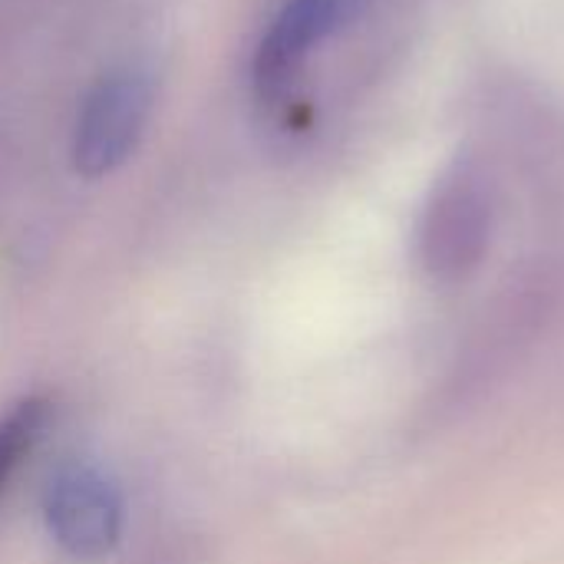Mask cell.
<instances>
[{
    "label": "cell",
    "mask_w": 564,
    "mask_h": 564,
    "mask_svg": "<svg viewBox=\"0 0 564 564\" xmlns=\"http://www.w3.org/2000/svg\"><path fill=\"white\" fill-rule=\"evenodd\" d=\"M43 519L50 539L69 558L99 562L122 535V496L102 469L66 463L46 482Z\"/></svg>",
    "instance_id": "obj_1"
},
{
    "label": "cell",
    "mask_w": 564,
    "mask_h": 564,
    "mask_svg": "<svg viewBox=\"0 0 564 564\" xmlns=\"http://www.w3.org/2000/svg\"><path fill=\"white\" fill-rule=\"evenodd\" d=\"M489 198L479 175L466 165L449 172L430 198L420 231L423 264L433 278L459 281L486 254L489 245Z\"/></svg>",
    "instance_id": "obj_2"
},
{
    "label": "cell",
    "mask_w": 564,
    "mask_h": 564,
    "mask_svg": "<svg viewBox=\"0 0 564 564\" xmlns=\"http://www.w3.org/2000/svg\"><path fill=\"white\" fill-rule=\"evenodd\" d=\"M152 86L142 73L106 76L83 102L73 135V165L86 178H102L119 169L135 149L149 119Z\"/></svg>",
    "instance_id": "obj_3"
},
{
    "label": "cell",
    "mask_w": 564,
    "mask_h": 564,
    "mask_svg": "<svg viewBox=\"0 0 564 564\" xmlns=\"http://www.w3.org/2000/svg\"><path fill=\"white\" fill-rule=\"evenodd\" d=\"M364 0H291L264 33L254 53V89L261 99L278 102L297 83L307 56L327 36L350 26Z\"/></svg>",
    "instance_id": "obj_4"
},
{
    "label": "cell",
    "mask_w": 564,
    "mask_h": 564,
    "mask_svg": "<svg viewBox=\"0 0 564 564\" xmlns=\"http://www.w3.org/2000/svg\"><path fill=\"white\" fill-rule=\"evenodd\" d=\"M50 420V400L26 397L0 416V492L17 473V466L33 453Z\"/></svg>",
    "instance_id": "obj_5"
}]
</instances>
